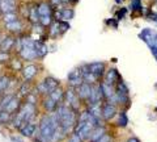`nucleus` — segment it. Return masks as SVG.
I'll list each match as a JSON object with an SVG mask.
<instances>
[{
	"instance_id": "f257e3e1",
	"label": "nucleus",
	"mask_w": 157,
	"mask_h": 142,
	"mask_svg": "<svg viewBox=\"0 0 157 142\" xmlns=\"http://www.w3.org/2000/svg\"><path fill=\"white\" fill-rule=\"evenodd\" d=\"M59 86H62L60 80L56 79V78L52 75H47L43 78V79L37 82V84H34V92H37V94L42 97V96L50 95Z\"/></svg>"
},
{
	"instance_id": "f03ea898",
	"label": "nucleus",
	"mask_w": 157,
	"mask_h": 142,
	"mask_svg": "<svg viewBox=\"0 0 157 142\" xmlns=\"http://www.w3.org/2000/svg\"><path fill=\"white\" fill-rule=\"evenodd\" d=\"M139 38L147 43V46L149 47L152 55H153L155 59L157 61V32H155L153 29L145 28L139 33Z\"/></svg>"
},
{
	"instance_id": "7ed1b4c3",
	"label": "nucleus",
	"mask_w": 157,
	"mask_h": 142,
	"mask_svg": "<svg viewBox=\"0 0 157 142\" xmlns=\"http://www.w3.org/2000/svg\"><path fill=\"white\" fill-rule=\"evenodd\" d=\"M64 103L72 111H75L76 113H78L81 109L85 108L84 103L78 99V96L76 94V90L72 88V87H68V86H67L66 92H64Z\"/></svg>"
},
{
	"instance_id": "20e7f679",
	"label": "nucleus",
	"mask_w": 157,
	"mask_h": 142,
	"mask_svg": "<svg viewBox=\"0 0 157 142\" xmlns=\"http://www.w3.org/2000/svg\"><path fill=\"white\" fill-rule=\"evenodd\" d=\"M39 70H41V66L38 63L34 62H29L26 65H24L22 70L20 71L21 72V78L24 82H33L36 79V76H38Z\"/></svg>"
},
{
	"instance_id": "39448f33",
	"label": "nucleus",
	"mask_w": 157,
	"mask_h": 142,
	"mask_svg": "<svg viewBox=\"0 0 157 142\" xmlns=\"http://www.w3.org/2000/svg\"><path fill=\"white\" fill-rule=\"evenodd\" d=\"M118 112H119V107L118 105L111 104V103H109V101H104L102 103L101 119L104 122H109L118 115Z\"/></svg>"
},
{
	"instance_id": "423d86ee",
	"label": "nucleus",
	"mask_w": 157,
	"mask_h": 142,
	"mask_svg": "<svg viewBox=\"0 0 157 142\" xmlns=\"http://www.w3.org/2000/svg\"><path fill=\"white\" fill-rule=\"evenodd\" d=\"M88 65V70H89L90 74H93L94 76H97L100 80L104 79V75L107 70V66L105 62L102 61H96V62H90V63H86Z\"/></svg>"
},
{
	"instance_id": "0eeeda50",
	"label": "nucleus",
	"mask_w": 157,
	"mask_h": 142,
	"mask_svg": "<svg viewBox=\"0 0 157 142\" xmlns=\"http://www.w3.org/2000/svg\"><path fill=\"white\" fill-rule=\"evenodd\" d=\"M4 29L6 32L9 34H13V36H21V34H25V24H24L22 18H18V20L9 22V24H4Z\"/></svg>"
},
{
	"instance_id": "6e6552de",
	"label": "nucleus",
	"mask_w": 157,
	"mask_h": 142,
	"mask_svg": "<svg viewBox=\"0 0 157 142\" xmlns=\"http://www.w3.org/2000/svg\"><path fill=\"white\" fill-rule=\"evenodd\" d=\"M81 83H84V80H82V74H81L80 67H76L68 72V75H67V86L68 87L77 88Z\"/></svg>"
},
{
	"instance_id": "1a4fd4ad",
	"label": "nucleus",
	"mask_w": 157,
	"mask_h": 142,
	"mask_svg": "<svg viewBox=\"0 0 157 142\" xmlns=\"http://www.w3.org/2000/svg\"><path fill=\"white\" fill-rule=\"evenodd\" d=\"M14 46H16V36L13 34H3V38L0 41V51L14 53Z\"/></svg>"
},
{
	"instance_id": "9d476101",
	"label": "nucleus",
	"mask_w": 157,
	"mask_h": 142,
	"mask_svg": "<svg viewBox=\"0 0 157 142\" xmlns=\"http://www.w3.org/2000/svg\"><path fill=\"white\" fill-rule=\"evenodd\" d=\"M38 130V122H24V124L20 126V134L22 137H26V138H34L36 137V133Z\"/></svg>"
},
{
	"instance_id": "9b49d317",
	"label": "nucleus",
	"mask_w": 157,
	"mask_h": 142,
	"mask_svg": "<svg viewBox=\"0 0 157 142\" xmlns=\"http://www.w3.org/2000/svg\"><path fill=\"white\" fill-rule=\"evenodd\" d=\"M54 20L56 21H70L75 16V11L72 8H56L52 12Z\"/></svg>"
},
{
	"instance_id": "f8f14e48",
	"label": "nucleus",
	"mask_w": 157,
	"mask_h": 142,
	"mask_svg": "<svg viewBox=\"0 0 157 142\" xmlns=\"http://www.w3.org/2000/svg\"><path fill=\"white\" fill-rule=\"evenodd\" d=\"M104 101H105V99H104L102 90L100 87V83L93 84L92 88H90V96H89V100H88V104H97V103H104Z\"/></svg>"
},
{
	"instance_id": "ddd939ff",
	"label": "nucleus",
	"mask_w": 157,
	"mask_h": 142,
	"mask_svg": "<svg viewBox=\"0 0 157 142\" xmlns=\"http://www.w3.org/2000/svg\"><path fill=\"white\" fill-rule=\"evenodd\" d=\"M90 88L92 86L88 84V83H81L80 86H78L77 88H75L76 90V94L78 96V99H80L82 103H84V105L88 104V100H89V96H90Z\"/></svg>"
},
{
	"instance_id": "4468645a",
	"label": "nucleus",
	"mask_w": 157,
	"mask_h": 142,
	"mask_svg": "<svg viewBox=\"0 0 157 142\" xmlns=\"http://www.w3.org/2000/svg\"><path fill=\"white\" fill-rule=\"evenodd\" d=\"M39 104H41V108L45 113H52V112L56 111V107H58V104L48 95L42 96L39 99Z\"/></svg>"
},
{
	"instance_id": "2eb2a0df",
	"label": "nucleus",
	"mask_w": 157,
	"mask_h": 142,
	"mask_svg": "<svg viewBox=\"0 0 157 142\" xmlns=\"http://www.w3.org/2000/svg\"><path fill=\"white\" fill-rule=\"evenodd\" d=\"M34 91V84H33V82H21L18 84V88H17V91H16V96H18L20 99H25V97L30 94V92Z\"/></svg>"
},
{
	"instance_id": "dca6fc26",
	"label": "nucleus",
	"mask_w": 157,
	"mask_h": 142,
	"mask_svg": "<svg viewBox=\"0 0 157 142\" xmlns=\"http://www.w3.org/2000/svg\"><path fill=\"white\" fill-rule=\"evenodd\" d=\"M121 78H122V75L119 74V71H118L115 67H110V68H107V70H106L105 75H104V79H102V80H105L106 83H109V84L115 87L117 82Z\"/></svg>"
},
{
	"instance_id": "f3484780",
	"label": "nucleus",
	"mask_w": 157,
	"mask_h": 142,
	"mask_svg": "<svg viewBox=\"0 0 157 142\" xmlns=\"http://www.w3.org/2000/svg\"><path fill=\"white\" fill-rule=\"evenodd\" d=\"M18 6L17 0H2L0 2V13H11V12H17Z\"/></svg>"
},
{
	"instance_id": "a211bd4d",
	"label": "nucleus",
	"mask_w": 157,
	"mask_h": 142,
	"mask_svg": "<svg viewBox=\"0 0 157 142\" xmlns=\"http://www.w3.org/2000/svg\"><path fill=\"white\" fill-rule=\"evenodd\" d=\"M34 49L37 51L38 59H43L48 53V46L46 41H43V40H34Z\"/></svg>"
},
{
	"instance_id": "6ab92c4d",
	"label": "nucleus",
	"mask_w": 157,
	"mask_h": 142,
	"mask_svg": "<svg viewBox=\"0 0 157 142\" xmlns=\"http://www.w3.org/2000/svg\"><path fill=\"white\" fill-rule=\"evenodd\" d=\"M100 87H101V90H102V94H104L105 101H109L111 97L115 95V87L109 84V83H106L105 80H101L100 82Z\"/></svg>"
},
{
	"instance_id": "aec40b11",
	"label": "nucleus",
	"mask_w": 157,
	"mask_h": 142,
	"mask_svg": "<svg viewBox=\"0 0 157 142\" xmlns=\"http://www.w3.org/2000/svg\"><path fill=\"white\" fill-rule=\"evenodd\" d=\"M21 105H22V99H20L18 96L14 95V97L9 101V104L6 107L4 111H7L8 113H11V115H14V113H17L20 108H21Z\"/></svg>"
},
{
	"instance_id": "412c9836",
	"label": "nucleus",
	"mask_w": 157,
	"mask_h": 142,
	"mask_svg": "<svg viewBox=\"0 0 157 142\" xmlns=\"http://www.w3.org/2000/svg\"><path fill=\"white\" fill-rule=\"evenodd\" d=\"M28 20L32 25H37L39 24V12H38V4H32L29 6L28 12Z\"/></svg>"
},
{
	"instance_id": "4be33fe9",
	"label": "nucleus",
	"mask_w": 157,
	"mask_h": 142,
	"mask_svg": "<svg viewBox=\"0 0 157 142\" xmlns=\"http://www.w3.org/2000/svg\"><path fill=\"white\" fill-rule=\"evenodd\" d=\"M105 133H107V128H106L105 124L97 126V128L93 129V132H92V134L89 137V140H88V142H96V141H98Z\"/></svg>"
},
{
	"instance_id": "5701e85b",
	"label": "nucleus",
	"mask_w": 157,
	"mask_h": 142,
	"mask_svg": "<svg viewBox=\"0 0 157 142\" xmlns=\"http://www.w3.org/2000/svg\"><path fill=\"white\" fill-rule=\"evenodd\" d=\"M64 92H66V90L63 88V86H59L56 90H54L48 96L59 105V104H62V103H64Z\"/></svg>"
},
{
	"instance_id": "b1692460",
	"label": "nucleus",
	"mask_w": 157,
	"mask_h": 142,
	"mask_svg": "<svg viewBox=\"0 0 157 142\" xmlns=\"http://www.w3.org/2000/svg\"><path fill=\"white\" fill-rule=\"evenodd\" d=\"M93 129H94V126H93L90 122H88L86 121V124L82 126V128L80 129V132H78V137L81 138V141L82 142H85V141H88L89 140V137H90V134H92V132H93Z\"/></svg>"
},
{
	"instance_id": "393cba45",
	"label": "nucleus",
	"mask_w": 157,
	"mask_h": 142,
	"mask_svg": "<svg viewBox=\"0 0 157 142\" xmlns=\"http://www.w3.org/2000/svg\"><path fill=\"white\" fill-rule=\"evenodd\" d=\"M118 120H117V126L118 128H127L128 125V116H127V111L126 109H119L118 112Z\"/></svg>"
},
{
	"instance_id": "a878e982",
	"label": "nucleus",
	"mask_w": 157,
	"mask_h": 142,
	"mask_svg": "<svg viewBox=\"0 0 157 142\" xmlns=\"http://www.w3.org/2000/svg\"><path fill=\"white\" fill-rule=\"evenodd\" d=\"M38 12H39V17L42 16H52V8L50 3H39L38 4Z\"/></svg>"
},
{
	"instance_id": "bb28decb",
	"label": "nucleus",
	"mask_w": 157,
	"mask_h": 142,
	"mask_svg": "<svg viewBox=\"0 0 157 142\" xmlns=\"http://www.w3.org/2000/svg\"><path fill=\"white\" fill-rule=\"evenodd\" d=\"M85 108L88 109V112L94 116V117H98L101 119V112H102V103H97V104H88Z\"/></svg>"
},
{
	"instance_id": "cd10ccee",
	"label": "nucleus",
	"mask_w": 157,
	"mask_h": 142,
	"mask_svg": "<svg viewBox=\"0 0 157 142\" xmlns=\"http://www.w3.org/2000/svg\"><path fill=\"white\" fill-rule=\"evenodd\" d=\"M115 92L130 95V88H128V86H127V83L123 80V78H121V79L117 82V84H115Z\"/></svg>"
},
{
	"instance_id": "c85d7f7f",
	"label": "nucleus",
	"mask_w": 157,
	"mask_h": 142,
	"mask_svg": "<svg viewBox=\"0 0 157 142\" xmlns=\"http://www.w3.org/2000/svg\"><path fill=\"white\" fill-rule=\"evenodd\" d=\"M22 62H24V61L17 55V57H13V58H12V61L9 62V66L12 67L13 71L17 72V71H21V70H22V67H24V63H22Z\"/></svg>"
},
{
	"instance_id": "c756f323",
	"label": "nucleus",
	"mask_w": 157,
	"mask_h": 142,
	"mask_svg": "<svg viewBox=\"0 0 157 142\" xmlns=\"http://www.w3.org/2000/svg\"><path fill=\"white\" fill-rule=\"evenodd\" d=\"M18 18H21V17H20V14L17 12H11V13H4V14H2V21H3V24L13 22V21L18 20Z\"/></svg>"
},
{
	"instance_id": "7c9ffc66",
	"label": "nucleus",
	"mask_w": 157,
	"mask_h": 142,
	"mask_svg": "<svg viewBox=\"0 0 157 142\" xmlns=\"http://www.w3.org/2000/svg\"><path fill=\"white\" fill-rule=\"evenodd\" d=\"M12 119H13V115L8 113L7 111H0V124H2V125L11 124Z\"/></svg>"
},
{
	"instance_id": "2f4dec72",
	"label": "nucleus",
	"mask_w": 157,
	"mask_h": 142,
	"mask_svg": "<svg viewBox=\"0 0 157 142\" xmlns=\"http://www.w3.org/2000/svg\"><path fill=\"white\" fill-rule=\"evenodd\" d=\"M48 36L52 37V38H56L58 36H60V32H59V25H58L56 20H54L51 25L48 26Z\"/></svg>"
},
{
	"instance_id": "473e14b6",
	"label": "nucleus",
	"mask_w": 157,
	"mask_h": 142,
	"mask_svg": "<svg viewBox=\"0 0 157 142\" xmlns=\"http://www.w3.org/2000/svg\"><path fill=\"white\" fill-rule=\"evenodd\" d=\"M13 54L12 53H7V51H0V65L6 66L9 65V62L12 61Z\"/></svg>"
},
{
	"instance_id": "72a5a7b5",
	"label": "nucleus",
	"mask_w": 157,
	"mask_h": 142,
	"mask_svg": "<svg viewBox=\"0 0 157 142\" xmlns=\"http://www.w3.org/2000/svg\"><path fill=\"white\" fill-rule=\"evenodd\" d=\"M58 25H59V32H60V36L62 34H64L67 30H70V22L68 21H58Z\"/></svg>"
},
{
	"instance_id": "f704fd0d",
	"label": "nucleus",
	"mask_w": 157,
	"mask_h": 142,
	"mask_svg": "<svg viewBox=\"0 0 157 142\" xmlns=\"http://www.w3.org/2000/svg\"><path fill=\"white\" fill-rule=\"evenodd\" d=\"M131 9L132 11H141L143 6H141V0H131Z\"/></svg>"
},
{
	"instance_id": "c9c22d12",
	"label": "nucleus",
	"mask_w": 157,
	"mask_h": 142,
	"mask_svg": "<svg viewBox=\"0 0 157 142\" xmlns=\"http://www.w3.org/2000/svg\"><path fill=\"white\" fill-rule=\"evenodd\" d=\"M111 141H113V136L110 133H105L100 140L96 141V142H111Z\"/></svg>"
},
{
	"instance_id": "e433bc0d",
	"label": "nucleus",
	"mask_w": 157,
	"mask_h": 142,
	"mask_svg": "<svg viewBox=\"0 0 157 142\" xmlns=\"http://www.w3.org/2000/svg\"><path fill=\"white\" fill-rule=\"evenodd\" d=\"M68 142H82V141H81L80 137H78V134L71 133L70 136H68Z\"/></svg>"
},
{
	"instance_id": "4c0bfd02",
	"label": "nucleus",
	"mask_w": 157,
	"mask_h": 142,
	"mask_svg": "<svg viewBox=\"0 0 157 142\" xmlns=\"http://www.w3.org/2000/svg\"><path fill=\"white\" fill-rule=\"evenodd\" d=\"M126 12H127V11H126V8H122L121 11H118V13H117V17H115V18H117V20H122V18L124 17Z\"/></svg>"
},
{
	"instance_id": "58836bf2",
	"label": "nucleus",
	"mask_w": 157,
	"mask_h": 142,
	"mask_svg": "<svg viewBox=\"0 0 157 142\" xmlns=\"http://www.w3.org/2000/svg\"><path fill=\"white\" fill-rule=\"evenodd\" d=\"M117 21H118L117 18H110V20L106 21V24H107V25H110V26H113L114 29H117L118 28V22Z\"/></svg>"
},
{
	"instance_id": "ea45409f",
	"label": "nucleus",
	"mask_w": 157,
	"mask_h": 142,
	"mask_svg": "<svg viewBox=\"0 0 157 142\" xmlns=\"http://www.w3.org/2000/svg\"><path fill=\"white\" fill-rule=\"evenodd\" d=\"M9 138H11L12 142H24V140H22L20 136H13V134H12L11 137H9Z\"/></svg>"
},
{
	"instance_id": "a19ab883",
	"label": "nucleus",
	"mask_w": 157,
	"mask_h": 142,
	"mask_svg": "<svg viewBox=\"0 0 157 142\" xmlns=\"http://www.w3.org/2000/svg\"><path fill=\"white\" fill-rule=\"evenodd\" d=\"M148 18H149V20H152V21L157 22V13H155V12H149Z\"/></svg>"
},
{
	"instance_id": "79ce46f5",
	"label": "nucleus",
	"mask_w": 157,
	"mask_h": 142,
	"mask_svg": "<svg viewBox=\"0 0 157 142\" xmlns=\"http://www.w3.org/2000/svg\"><path fill=\"white\" fill-rule=\"evenodd\" d=\"M126 142H141L139 138H137L136 136H131V137H128V138H127V141Z\"/></svg>"
},
{
	"instance_id": "37998d69",
	"label": "nucleus",
	"mask_w": 157,
	"mask_h": 142,
	"mask_svg": "<svg viewBox=\"0 0 157 142\" xmlns=\"http://www.w3.org/2000/svg\"><path fill=\"white\" fill-rule=\"evenodd\" d=\"M62 3H63V0H50V4H51V6H55V7L60 6Z\"/></svg>"
},
{
	"instance_id": "c03bdc74",
	"label": "nucleus",
	"mask_w": 157,
	"mask_h": 142,
	"mask_svg": "<svg viewBox=\"0 0 157 142\" xmlns=\"http://www.w3.org/2000/svg\"><path fill=\"white\" fill-rule=\"evenodd\" d=\"M3 68H4V66H3V65H0V74H3V72H4V71H3Z\"/></svg>"
},
{
	"instance_id": "a18cd8bd",
	"label": "nucleus",
	"mask_w": 157,
	"mask_h": 142,
	"mask_svg": "<svg viewBox=\"0 0 157 142\" xmlns=\"http://www.w3.org/2000/svg\"><path fill=\"white\" fill-rule=\"evenodd\" d=\"M68 2H71V3H73V4H76V3L78 2V0H68Z\"/></svg>"
},
{
	"instance_id": "49530a36",
	"label": "nucleus",
	"mask_w": 157,
	"mask_h": 142,
	"mask_svg": "<svg viewBox=\"0 0 157 142\" xmlns=\"http://www.w3.org/2000/svg\"><path fill=\"white\" fill-rule=\"evenodd\" d=\"M2 38H3V34H2V32H0V41H2Z\"/></svg>"
},
{
	"instance_id": "de8ad7c7",
	"label": "nucleus",
	"mask_w": 157,
	"mask_h": 142,
	"mask_svg": "<svg viewBox=\"0 0 157 142\" xmlns=\"http://www.w3.org/2000/svg\"><path fill=\"white\" fill-rule=\"evenodd\" d=\"M115 2H117V3H121V2H122V0H115Z\"/></svg>"
},
{
	"instance_id": "09e8293b",
	"label": "nucleus",
	"mask_w": 157,
	"mask_h": 142,
	"mask_svg": "<svg viewBox=\"0 0 157 142\" xmlns=\"http://www.w3.org/2000/svg\"><path fill=\"white\" fill-rule=\"evenodd\" d=\"M0 21H2V13H0Z\"/></svg>"
},
{
	"instance_id": "8fccbe9b",
	"label": "nucleus",
	"mask_w": 157,
	"mask_h": 142,
	"mask_svg": "<svg viewBox=\"0 0 157 142\" xmlns=\"http://www.w3.org/2000/svg\"><path fill=\"white\" fill-rule=\"evenodd\" d=\"M0 96H2V92H0Z\"/></svg>"
},
{
	"instance_id": "3c124183",
	"label": "nucleus",
	"mask_w": 157,
	"mask_h": 142,
	"mask_svg": "<svg viewBox=\"0 0 157 142\" xmlns=\"http://www.w3.org/2000/svg\"><path fill=\"white\" fill-rule=\"evenodd\" d=\"M111 142H113V141H111Z\"/></svg>"
}]
</instances>
